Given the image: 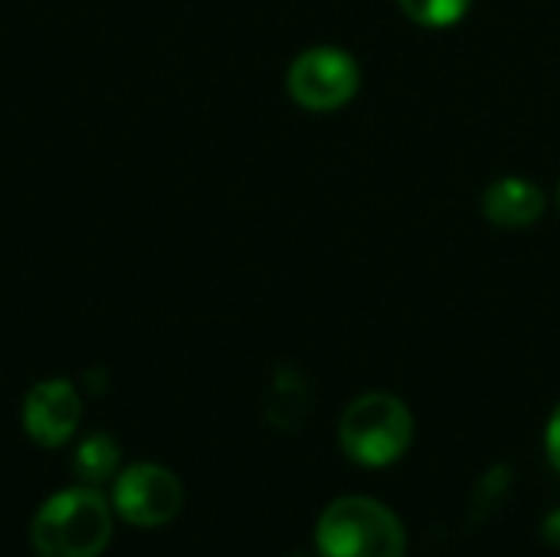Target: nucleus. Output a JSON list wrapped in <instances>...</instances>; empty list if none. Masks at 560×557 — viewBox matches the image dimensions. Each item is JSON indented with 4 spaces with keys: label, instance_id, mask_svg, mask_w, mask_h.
I'll use <instances>...</instances> for the list:
<instances>
[{
    "label": "nucleus",
    "instance_id": "1",
    "mask_svg": "<svg viewBox=\"0 0 560 557\" xmlns=\"http://www.w3.org/2000/svg\"><path fill=\"white\" fill-rule=\"evenodd\" d=\"M112 538V506L95 486H72L49 496L30 525L39 557H98Z\"/></svg>",
    "mask_w": 560,
    "mask_h": 557
},
{
    "label": "nucleus",
    "instance_id": "2",
    "mask_svg": "<svg viewBox=\"0 0 560 557\" xmlns=\"http://www.w3.org/2000/svg\"><path fill=\"white\" fill-rule=\"evenodd\" d=\"M315 548L322 557H404L407 529L384 502L345 496L322 512Z\"/></svg>",
    "mask_w": 560,
    "mask_h": 557
},
{
    "label": "nucleus",
    "instance_id": "3",
    "mask_svg": "<svg viewBox=\"0 0 560 557\" xmlns=\"http://www.w3.org/2000/svg\"><path fill=\"white\" fill-rule=\"evenodd\" d=\"M338 440L348 460L368 469L394 466L413 443V414L394 394H361L348 404L338 423Z\"/></svg>",
    "mask_w": 560,
    "mask_h": 557
},
{
    "label": "nucleus",
    "instance_id": "4",
    "mask_svg": "<svg viewBox=\"0 0 560 557\" xmlns=\"http://www.w3.org/2000/svg\"><path fill=\"white\" fill-rule=\"evenodd\" d=\"M285 89L292 102L305 112H338L358 95L361 66L341 46H312L292 59L285 72Z\"/></svg>",
    "mask_w": 560,
    "mask_h": 557
},
{
    "label": "nucleus",
    "instance_id": "5",
    "mask_svg": "<svg viewBox=\"0 0 560 557\" xmlns=\"http://www.w3.org/2000/svg\"><path fill=\"white\" fill-rule=\"evenodd\" d=\"M112 506L128 525L158 529L180 515L184 486L171 469L158 463H135L125 473H118L112 489Z\"/></svg>",
    "mask_w": 560,
    "mask_h": 557
},
{
    "label": "nucleus",
    "instance_id": "6",
    "mask_svg": "<svg viewBox=\"0 0 560 557\" xmlns=\"http://www.w3.org/2000/svg\"><path fill=\"white\" fill-rule=\"evenodd\" d=\"M79 394L69 381H39L23 401V430L39 446H62L79 427Z\"/></svg>",
    "mask_w": 560,
    "mask_h": 557
},
{
    "label": "nucleus",
    "instance_id": "7",
    "mask_svg": "<svg viewBox=\"0 0 560 557\" xmlns=\"http://www.w3.org/2000/svg\"><path fill=\"white\" fill-rule=\"evenodd\" d=\"M545 207H548L545 190L535 181L518 177V174L492 181L486 187V194H482L486 220L495 223V227H505V230H522V227L538 223Z\"/></svg>",
    "mask_w": 560,
    "mask_h": 557
},
{
    "label": "nucleus",
    "instance_id": "8",
    "mask_svg": "<svg viewBox=\"0 0 560 557\" xmlns=\"http://www.w3.org/2000/svg\"><path fill=\"white\" fill-rule=\"evenodd\" d=\"M118 463H121V450H118V443L108 433L85 437L75 446V453H72L75 476L82 479V486H95V489L118 473Z\"/></svg>",
    "mask_w": 560,
    "mask_h": 557
},
{
    "label": "nucleus",
    "instance_id": "9",
    "mask_svg": "<svg viewBox=\"0 0 560 557\" xmlns=\"http://www.w3.org/2000/svg\"><path fill=\"white\" fill-rule=\"evenodd\" d=\"M397 3L417 26L427 30H450L472 7V0H397Z\"/></svg>",
    "mask_w": 560,
    "mask_h": 557
},
{
    "label": "nucleus",
    "instance_id": "10",
    "mask_svg": "<svg viewBox=\"0 0 560 557\" xmlns=\"http://www.w3.org/2000/svg\"><path fill=\"white\" fill-rule=\"evenodd\" d=\"M545 453H548V463L555 466V473H560V401L548 420V430H545Z\"/></svg>",
    "mask_w": 560,
    "mask_h": 557
},
{
    "label": "nucleus",
    "instance_id": "11",
    "mask_svg": "<svg viewBox=\"0 0 560 557\" xmlns=\"http://www.w3.org/2000/svg\"><path fill=\"white\" fill-rule=\"evenodd\" d=\"M541 538H545L551 548H560V509L548 512V519L541 522Z\"/></svg>",
    "mask_w": 560,
    "mask_h": 557
},
{
    "label": "nucleus",
    "instance_id": "12",
    "mask_svg": "<svg viewBox=\"0 0 560 557\" xmlns=\"http://www.w3.org/2000/svg\"><path fill=\"white\" fill-rule=\"evenodd\" d=\"M558 204H560V184H558Z\"/></svg>",
    "mask_w": 560,
    "mask_h": 557
},
{
    "label": "nucleus",
    "instance_id": "13",
    "mask_svg": "<svg viewBox=\"0 0 560 557\" xmlns=\"http://www.w3.org/2000/svg\"><path fill=\"white\" fill-rule=\"evenodd\" d=\"M292 557H305V555H292Z\"/></svg>",
    "mask_w": 560,
    "mask_h": 557
}]
</instances>
